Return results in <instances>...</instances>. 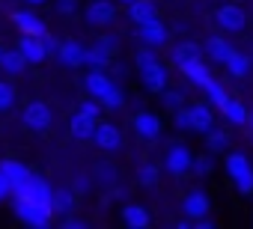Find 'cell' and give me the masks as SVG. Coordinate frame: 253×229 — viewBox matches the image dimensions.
Here are the masks:
<instances>
[{"mask_svg": "<svg viewBox=\"0 0 253 229\" xmlns=\"http://www.w3.org/2000/svg\"><path fill=\"white\" fill-rule=\"evenodd\" d=\"M101 104H104L107 110H119V107L125 104V95H122V89H119V86H113V89H110V92L101 98Z\"/></svg>", "mask_w": 253, "mask_h": 229, "instance_id": "obj_35", "label": "cell"}, {"mask_svg": "<svg viewBox=\"0 0 253 229\" xmlns=\"http://www.w3.org/2000/svg\"><path fill=\"white\" fill-rule=\"evenodd\" d=\"M211 170H214V161H211L209 155H200V158H194V167H191V173H194V176H200V179H203V176H209Z\"/></svg>", "mask_w": 253, "mask_h": 229, "instance_id": "obj_36", "label": "cell"}, {"mask_svg": "<svg viewBox=\"0 0 253 229\" xmlns=\"http://www.w3.org/2000/svg\"><path fill=\"white\" fill-rule=\"evenodd\" d=\"M95 119L92 116H84V113H75V116H72V137L75 140H92V134H95Z\"/></svg>", "mask_w": 253, "mask_h": 229, "instance_id": "obj_20", "label": "cell"}, {"mask_svg": "<svg viewBox=\"0 0 253 229\" xmlns=\"http://www.w3.org/2000/svg\"><path fill=\"white\" fill-rule=\"evenodd\" d=\"M27 3H33V6H42V3H45V0H27Z\"/></svg>", "mask_w": 253, "mask_h": 229, "instance_id": "obj_46", "label": "cell"}, {"mask_svg": "<svg viewBox=\"0 0 253 229\" xmlns=\"http://www.w3.org/2000/svg\"><path fill=\"white\" fill-rule=\"evenodd\" d=\"M78 113H84V116H92V119H98V113H101V101H84V104L78 107Z\"/></svg>", "mask_w": 253, "mask_h": 229, "instance_id": "obj_39", "label": "cell"}, {"mask_svg": "<svg viewBox=\"0 0 253 229\" xmlns=\"http://www.w3.org/2000/svg\"><path fill=\"white\" fill-rule=\"evenodd\" d=\"M203 51H206V57H209L211 63H217V66H226V60L235 54V48H232L226 39H220V36H211V39H206Z\"/></svg>", "mask_w": 253, "mask_h": 229, "instance_id": "obj_13", "label": "cell"}, {"mask_svg": "<svg viewBox=\"0 0 253 229\" xmlns=\"http://www.w3.org/2000/svg\"><path fill=\"white\" fill-rule=\"evenodd\" d=\"M128 18H131L134 24H143V21L158 18V6H155V0H134V3L128 6Z\"/></svg>", "mask_w": 253, "mask_h": 229, "instance_id": "obj_18", "label": "cell"}, {"mask_svg": "<svg viewBox=\"0 0 253 229\" xmlns=\"http://www.w3.org/2000/svg\"><path fill=\"white\" fill-rule=\"evenodd\" d=\"M214 18H217V27H220V30H226V33H241V30H244V24H247L244 9H241V6H235V3L220 6Z\"/></svg>", "mask_w": 253, "mask_h": 229, "instance_id": "obj_6", "label": "cell"}, {"mask_svg": "<svg viewBox=\"0 0 253 229\" xmlns=\"http://www.w3.org/2000/svg\"><path fill=\"white\" fill-rule=\"evenodd\" d=\"M75 191H78V193H84V191H89V182H86L84 176H78V179H75Z\"/></svg>", "mask_w": 253, "mask_h": 229, "instance_id": "obj_43", "label": "cell"}, {"mask_svg": "<svg viewBox=\"0 0 253 229\" xmlns=\"http://www.w3.org/2000/svg\"><path fill=\"white\" fill-rule=\"evenodd\" d=\"M0 170H3L6 176H9V182H12V188H18L21 182H27L33 173L24 167V164H18V161H12V158H6V161H0Z\"/></svg>", "mask_w": 253, "mask_h": 229, "instance_id": "obj_26", "label": "cell"}, {"mask_svg": "<svg viewBox=\"0 0 253 229\" xmlns=\"http://www.w3.org/2000/svg\"><path fill=\"white\" fill-rule=\"evenodd\" d=\"M134 131L143 140H158L161 137V119L155 116V113L143 110V113H137V116H134Z\"/></svg>", "mask_w": 253, "mask_h": 229, "instance_id": "obj_12", "label": "cell"}, {"mask_svg": "<svg viewBox=\"0 0 253 229\" xmlns=\"http://www.w3.org/2000/svg\"><path fill=\"white\" fill-rule=\"evenodd\" d=\"M137 39L149 48H161L167 42V27L161 24V18H152V21H143L137 24Z\"/></svg>", "mask_w": 253, "mask_h": 229, "instance_id": "obj_7", "label": "cell"}, {"mask_svg": "<svg viewBox=\"0 0 253 229\" xmlns=\"http://www.w3.org/2000/svg\"><path fill=\"white\" fill-rule=\"evenodd\" d=\"M220 113L226 116V122H229V125H247V116H250V110H247L241 101H235V98H229V101H226V107H223Z\"/></svg>", "mask_w": 253, "mask_h": 229, "instance_id": "obj_25", "label": "cell"}, {"mask_svg": "<svg viewBox=\"0 0 253 229\" xmlns=\"http://www.w3.org/2000/svg\"><path fill=\"white\" fill-rule=\"evenodd\" d=\"M161 101H164V107L179 110V107H182V101H185V95H182L179 89H164V92H161Z\"/></svg>", "mask_w": 253, "mask_h": 229, "instance_id": "obj_37", "label": "cell"}, {"mask_svg": "<svg viewBox=\"0 0 253 229\" xmlns=\"http://www.w3.org/2000/svg\"><path fill=\"white\" fill-rule=\"evenodd\" d=\"M86 66H92V69H104V66H110V57L101 51V48H86Z\"/></svg>", "mask_w": 253, "mask_h": 229, "instance_id": "obj_31", "label": "cell"}, {"mask_svg": "<svg viewBox=\"0 0 253 229\" xmlns=\"http://www.w3.org/2000/svg\"><path fill=\"white\" fill-rule=\"evenodd\" d=\"M54 122V113L45 101H30L27 110H24V125L33 128V131H48Z\"/></svg>", "mask_w": 253, "mask_h": 229, "instance_id": "obj_5", "label": "cell"}, {"mask_svg": "<svg viewBox=\"0 0 253 229\" xmlns=\"http://www.w3.org/2000/svg\"><path fill=\"white\" fill-rule=\"evenodd\" d=\"M137 179H140V185H146V188L158 185V167H155V164H143V167L137 170Z\"/></svg>", "mask_w": 253, "mask_h": 229, "instance_id": "obj_33", "label": "cell"}, {"mask_svg": "<svg viewBox=\"0 0 253 229\" xmlns=\"http://www.w3.org/2000/svg\"><path fill=\"white\" fill-rule=\"evenodd\" d=\"M18 51L27 57V63H42V60L48 57L45 39H42V36H30V33H21V39H18Z\"/></svg>", "mask_w": 253, "mask_h": 229, "instance_id": "obj_11", "label": "cell"}, {"mask_svg": "<svg viewBox=\"0 0 253 229\" xmlns=\"http://www.w3.org/2000/svg\"><path fill=\"white\" fill-rule=\"evenodd\" d=\"M0 69H3L6 75H21L27 69V57L15 48V51H3V57H0Z\"/></svg>", "mask_w": 253, "mask_h": 229, "instance_id": "obj_23", "label": "cell"}, {"mask_svg": "<svg viewBox=\"0 0 253 229\" xmlns=\"http://www.w3.org/2000/svg\"><path fill=\"white\" fill-rule=\"evenodd\" d=\"M176 128L179 131H194V119H191V107H179L176 110V116H173Z\"/></svg>", "mask_w": 253, "mask_h": 229, "instance_id": "obj_34", "label": "cell"}, {"mask_svg": "<svg viewBox=\"0 0 253 229\" xmlns=\"http://www.w3.org/2000/svg\"><path fill=\"white\" fill-rule=\"evenodd\" d=\"M200 54H203V48L200 45H194V42H182V45H176L173 48V66H185V63H191V60H200Z\"/></svg>", "mask_w": 253, "mask_h": 229, "instance_id": "obj_27", "label": "cell"}, {"mask_svg": "<svg viewBox=\"0 0 253 229\" xmlns=\"http://www.w3.org/2000/svg\"><path fill=\"white\" fill-rule=\"evenodd\" d=\"M250 57H253V51H250Z\"/></svg>", "mask_w": 253, "mask_h": 229, "instance_id": "obj_49", "label": "cell"}, {"mask_svg": "<svg viewBox=\"0 0 253 229\" xmlns=\"http://www.w3.org/2000/svg\"><path fill=\"white\" fill-rule=\"evenodd\" d=\"M250 66H253V57H250V54H241V51H235V54L226 60V72H229V77H235V80H244V77L250 75Z\"/></svg>", "mask_w": 253, "mask_h": 229, "instance_id": "obj_19", "label": "cell"}, {"mask_svg": "<svg viewBox=\"0 0 253 229\" xmlns=\"http://www.w3.org/2000/svg\"><path fill=\"white\" fill-rule=\"evenodd\" d=\"M92 143H95L98 149H104V152H116V149L122 146V134H119L116 125L98 122V125H95V134H92Z\"/></svg>", "mask_w": 253, "mask_h": 229, "instance_id": "obj_8", "label": "cell"}, {"mask_svg": "<svg viewBox=\"0 0 253 229\" xmlns=\"http://www.w3.org/2000/svg\"><path fill=\"white\" fill-rule=\"evenodd\" d=\"M54 6H57L60 15H75L78 12V0H57Z\"/></svg>", "mask_w": 253, "mask_h": 229, "instance_id": "obj_40", "label": "cell"}, {"mask_svg": "<svg viewBox=\"0 0 253 229\" xmlns=\"http://www.w3.org/2000/svg\"><path fill=\"white\" fill-rule=\"evenodd\" d=\"M75 208V191L72 188H57L54 199H51V211L54 214H69Z\"/></svg>", "mask_w": 253, "mask_h": 229, "instance_id": "obj_24", "label": "cell"}, {"mask_svg": "<svg viewBox=\"0 0 253 229\" xmlns=\"http://www.w3.org/2000/svg\"><path fill=\"white\" fill-rule=\"evenodd\" d=\"M12 21H15V27H18L21 33H30V36H45V33H48L45 21H42L36 12H30V9H15V12H12Z\"/></svg>", "mask_w": 253, "mask_h": 229, "instance_id": "obj_10", "label": "cell"}, {"mask_svg": "<svg viewBox=\"0 0 253 229\" xmlns=\"http://www.w3.org/2000/svg\"><path fill=\"white\" fill-rule=\"evenodd\" d=\"M191 119H194V131H211V125H214V113H211V107L209 104H194L191 107Z\"/></svg>", "mask_w": 253, "mask_h": 229, "instance_id": "obj_22", "label": "cell"}, {"mask_svg": "<svg viewBox=\"0 0 253 229\" xmlns=\"http://www.w3.org/2000/svg\"><path fill=\"white\" fill-rule=\"evenodd\" d=\"M182 75H185L191 83L203 86V89L214 80V77H211V72H209V66H206L203 60H191V63H185V66H182Z\"/></svg>", "mask_w": 253, "mask_h": 229, "instance_id": "obj_17", "label": "cell"}, {"mask_svg": "<svg viewBox=\"0 0 253 229\" xmlns=\"http://www.w3.org/2000/svg\"><path fill=\"white\" fill-rule=\"evenodd\" d=\"M95 48H101L107 57H113V54L119 51V39H116V36H98V39H95Z\"/></svg>", "mask_w": 253, "mask_h": 229, "instance_id": "obj_38", "label": "cell"}, {"mask_svg": "<svg viewBox=\"0 0 253 229\" xmlns=\"http://www.w3.org/2000/svg\"><path fill=\"white\" fill-rule=\"evenodd\" d=\"M206 146H209V152H223L226 146H229V137L223 134V131H206Z\"/></svg>", "mask_w": 253, "mask_h": 229, "instance_id": "obj_30", "label": "cell"}, {"mask_svg": "<svg viewBox=\"0 0 253 229\" xmlns=\"http://www.w3.org/2000/svg\"><path fill=\"white\" fill-rule=\"evenodd\" d=\"M66 226H75V229H81V226H86V220H78V217H72V220H66Z\"/></svg>", "mask_w": 253, "mask_h": 229, "instance_id": "obj_44", "label": "cell"}, {"mask_svg": "<svg viewBox=\"0 0 253 229\" xmlns=\"http://www.w3.org/2000/svg\"><path fill=\"white\" fill-rule=\"evenodd\" d=\"M84 86H86V92H89L92 98H98V101H101V98H104V95H107V92H110L116 83H113V80L104 75V69H92V72L86 75Z\"/></svg>", "mask_w": 253, "mask_h": 229, "instance_id": "obj_15", "label": "cell"}, {"mask_svg": "<svg viewBox=\"0 0 253 229\" xmlns=\"http://www.w3.org/2000/svg\"><path fill=\"white\" fill-rule=\"evenodd\" d=\"M113 18H116V6L110 0H92L86 6V24H92V27H107Z\"/></svg>", "mask_w": 253, "mask_h": 229, "instance_id": "obj_9", "label": "cell"}, {"mask_svg": "<svg viewBox=\"0 0 253 229\" xmlns=\"http://www.w3.org/2000/svg\"><path fill=\"white\" fill-rule=\"evenodd\" d=\"M122 220L128 223L131 229H146L149 226V211L143 205H137V202H128L122 208Z\"/></svg>", "mask_w": 253, "mask_h": 229, "instance_id": "obj_21", "label": "cell"}, {"mask_svg": "<svg viewBox=\"0 0 253 229\" xmlns=\"http://www.w3.org/2000/svg\"><path fill=\"white\" fill-rule=\"evenodd\" d=\"M206 95H209V101L217 107V110H223L226 107V101H229V95H226V89L217 83V80H211L209 86H206Z\"/></svg>", "mask_w": 253, "mask_h": 229, "instance_id": "obj_29", "label": "cell"}, {"mask_svg": "<svg viewBox=\"0 0 253 229\" xmlns=\"http://www.w3.org/2000/svg\"><path fill=\"white\" fill-rule=\"evenodd\" d=\"M182 208H185V214H188L191 220H203V217L209 214V208H211V202H209V196H206V191H191V193L185 196V202H182Z\"/></svg>", "mask_w": 253, "mask_h": 229, "instance_id": "obj_16", "label": "cell"}, {"mask_svg": "<svg viewBox=\"0 0 253 229\" xmlns=\"http://www.w3.org/2000/svg\"><path fill=\"white\" fill-rule=\"evenodd\" d=\"M164 167H167L170 176H185V173H191V167H194V155H191V149L182 146V143L170 146L167 155H164Z\"/></svg>", "mask_w": 253, "mask_h": 229, "instance_id": "obj_4", "label": "cell"}, {"mask_svg": "<svg viewBox=\"0 0 253 229\" xmlns=\"http://www.w3.org/2000/svg\"><path fill=\"white\" fill-rule=\"evenodd\" d=\"M51 199H54V191L48 188V182H45V179H39V176H36V188H33V202H39L42 208H51Z\"/></svg>", "mask_w": 253, "mask_h": 229, "instance_id": "obj_28", "label": "cell"}, {"mask_svg": "<svg viewBox=\"0 0 253 229\" xmlns=\"http://www.w3.org/2000/svg\"><path fill=\"white\" fill-rule=\"evenodd\" d=\"M57 60H60L63 66H69V69H78V66H84V63H86V48H84L81 42L69 39V42H63V45H60Z\"/></svg>", "mask_w": 253, "mask_h": 229, "instance_id": "obj_14", "label": "cell"}, {"mask_svg": "<svg viewBox=\"0 0 253 229\" xmlns=\"http://www.w3.org/2000/svg\"><path fill=\"white\" fill-rule=\"evenodd\" d=\"M42 39H45V48H48V54H60V45H63V42H60L57 36H51V33H45Z\"/></svg>", "mask_w": 253, "mask_h": 229, "instance_id": "obj_42", "label": "cell"}, {"mask_svg": "<svg viewBox=\"0 0 253 229\" xmlns=\"http://www.w3.org/2000/svg\"><path fill=\"white\" fill-rule=\"evenodd\" d=\"M137 69H140V77H143L146 89H152V92H164L167 89V69L158 63V57L152 54L149 45L143 51H137Z\"/></svg>", "mask_w": 253, "mask_h": 229, "instance_id": "obj_1", "label": "cell"}, {"mask_svg": "<svg viewBox=\"0 0 253 229\" xmlns=\"http://www.w3.org/2000/svg\"><path fill=\"white\" fill-rule=\"evenodd\" d=\"M51 208H42L39 202H33V199H15V217L18 220H24L27 226H39V229H45L48 223H51Z\"/></svg>", "mask_w": 253, "mask_h": 229, "instance_id": "obj_3", "label": "cell"}, {"mask_svg": "<svg viewBox=\"0 0 253 229\" xmlns=\"http://www.w3.org/2000/svg\"><path fill=\"white\" fill-rule=\"evenodd\" d=\"M226 173L235 182L238 193H244V196L253 193V161H247L244 152H229L226 155Z\"/></svg>", "mask_w": 253, "mask_h": 229, "instance_id": "obj_2", "label": "cell"}, {"mask_svg": "<svg viewBox=\"0 0 253 229\" xmlns=\"http://www.w3.org/2000/svg\"><path fill=\"white\" fill-rule=\"evenodd\" d=\"M119 3H122V6H131V3H134V0H119Z\"/></svg>", "mask_w": 253, "mask_h": 229, "instance_id": "obj_47", "label": "cell"}, {"mask_svg": "<svg viewBox=\"0 0 253 229\" xmlns=\"http://www.w3.org/2000/svg\"><path fill=\"white\" fill-rule=\"evenodd\" d=\"M15 188H12V182H9V176L3 173V170H0V199H6L9 193H12Z\"/></svg>", "mask_w": 253, "mask_h": 229, "instance_id": "obj_41", "label": "cell"}, {"mask_svg": "<svg viewBox=\"0 0 253 229\" xmlns=\"http://www.w3.org/2000/svg\"><path fill=\"white\" fill-rule=\"evenodd\" d=\"M0 57H3V51H0Z\"/></svg>", "mask_w": 253, "mask_h": 229, "instance_id": "obj_48", "label": "cell"}, {"mask_svg": "<svg viewBox=\"0 0 253 229\" xmlns=\"http://www.w3.org/2000/svg\"><path fill=\"white\" fill-rule=\"evenodd\" d=\"M247 131H250V137H253V110H250V116H247Z\"/></svg>", "mask_w": 253, "mask_h": 229, "instance_id": "obj_45", "label": "cell"}, {"mask_svg": "<svg viewBox=\"0 0 253 229\" xmlns=\"http://www.w3.org/2000/svg\"><path fill=\"white\" fill-rule=\"evenodd\" d=\"M12 104H15V86L6 83V80H0V113L9 110Z\"/></svg>", "mask_w": 253, "mask_h": 229, "instance_id": "obj_32", "label": "cell"}]
</instances>
